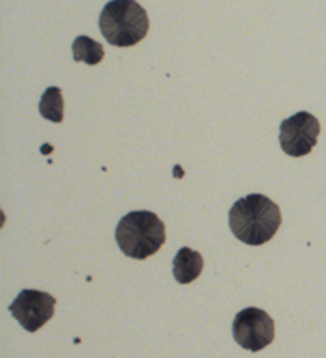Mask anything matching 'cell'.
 I'll list each match as a JSON object with an SVG mask.
<instances>
[{
	"instance_id": "obj_5",
	"label": "cell",
	"mask_w": 326,
	"mask_h": 358,
	"mask_svg": "<svg viewBox=\"0 0 326 358\" xmlns=\"http://www.w3.org/2000/svg\"><path fill=\"white\" fill-rule=\"evenodd\" d=\"M320 121L310 113H296L279 126V144L288 156L303 157L310 155L318 143Z\"/></svg>"
},
{
	"instance_id": "obj_8",
	"label": "cell",
	"mask_w": 326,
	"mask_h": 358,
	"mask_svg": "<svg viewBox=\"0 0 326 358\" xmlns=\"http://www.w3.org/2000/svg\"><path fill=\"white\" fill-rule=\"evenodd\" d=\"M75 62H86L89 66H97L104 59V47L87 36H79L72 44Z\"/></svg>"
},
{
	"instance_id": "obj_9",
	"label": "cell",
	"mask_w": 326,
	"mask_h": 358,
	"mask_svg": "<svg viewBox=\"0 0 326 358\" xmlns=\"http://www.w3.org/2000/svg\"><path fill=\"white\" fill-rule=\"evenodd\" d=\"M39 113L42 117L52 122L64 121V97L59 87H49L42 94L39 102Z\"/></svg>"
},
{
	"instance_id": "obj_7",
	"label": "cell",
	"mask_w": 326,
	"mask_h": 358,
	"mask_svg": "<svg viewBox=\"0 0 326 358\" xmlns=\"http://www.w3.org/2000/svg\"><path fill=\"white\" fill-rule=\"evenodd\" d=\"M205 268V259L198 251H194L188 246L177 251V255L172 259V273L177 283L188 285L193 283L202 273Z\"/></svg>"
},
{
	"instance_id": "obj_1",
	"label": "cell",
	"mask_w": 326,
	"mask_h": 358,
	"mask_svg": "<svg viewBox=\"0 0 326 358\" xmlns=\"http://www.w3.org/2000/svg\"><path fill=\"white\" fill-rule=\"evenodd\" d=\"M281 221L279 206L265 194L244 196L230 210L232 234L249 246H261L273 240Z\"/></svg>"
},
{
	"instance_id": "obj_2",
	"label": "cell",
	"mask_w": 326,
	"mask_h": 358,
	"mask_svg": "<svg viewBox=\"0 0 326 358\" xmlns=\"http://www.w3.org/2000/svg\"><path fill=\"white\" fill-rule=\"evenodd\" d=\"M116 241L126 257L146 259L164 245L166 228L154 213L133 211L117 223Z\"/></svg>"
},
{
	"instance_id": "obj_3",
	"label": "cell",
	"mask_w": 326,
	"mask_h": 358,
	"mask_svg": "<svg viewBox=\"0 0 326 358\" xmlns=\"http://www.w3.org/2000/svg\"><path fill=\"white\" fill-rule=\"evenodd\" d=\"M99 27L111 45L133 47L149 32V17L135 0H111L101 12Z\"/></svg>"
},
{
	"instance_id": "obj_4",
	"label": "cell",
	"mask_w": 326,
	"mask_h": 358,
	"mask_svg": "<svg viewBox=\"0 0 326 358\" xmlns=\"http://www.w3.org/2000/svg\"><path fill=\"white\" fill-rule=\"evenodd\" d=\"M232 336L244 350L260 352L273 343L274 322L265 310L249 306L235 317Z\"/></svg>"
},
{
	"instance_id": "obj_6",
	"label": "cell",
	"mask_w": 326,
	"mask_h": 358,
	"mask_svg": "<svg viewBox=\"0 0 326 358\" xmlns=\"http://www.w3.org/2000/svg\"><path fill=\"white\" fill-rule=\"evenodd\" d=\"M56 298L39 289H22L8 306L24 330L36 334L56 313Z\"/></svg>"
}]
</instances>
